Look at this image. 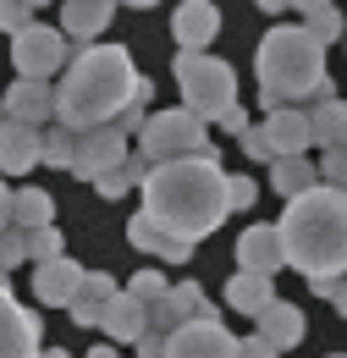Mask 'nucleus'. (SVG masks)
Masks as SVG:
<instances>
[{
	"mask_svg": "<svg viewBox=\"0 0 347 358\" xmlns=\"http://www.w3.org/2000/svg\"><path fill=\"white\" fill-rule=\"evenodd\" d=\"M0 122H6V116H0Z\"/></svg>",
	"mask_w": 347,
	"mask_h": 358,
	"instance_id": "obj_49",
	"label": "nucleus"
},
{
	"mask_svg": "<svg viewBox=\"0 0 347 358\" xmlns=\"http://www.w3.org/2000/svg\"><path fill=\"white\" fill-rule=\"evenodd\" d=\"M78 287H83V265L66 259V254H61V259H44V265L34 270V298L50 303V309H66Z\"/></svg>",
	"mask_w": 347,
	"mask_h": 358,
	"instance_id": "obj_16",
	"label": "nucleus"
},
{
	"mask_svg": "<svg viewBox=\"0 0 347 358\" xmlns=\"http://www.w3.org/2000/svg\"><path fill=\"white\" fill-rule=\"evenodd\" d=\"M127 243L138 248V254H149V259H166V265H187V259H193V243L176 237V231H166L155 215H132L127 221Z\"/></svg>",
	"mask_w": 347,
	"mask_h": 358,
	"instance_id": "obj_11",
	"label": "nucleus"
},
{
	"mask_svg": "<svg viewBox=\"0 0 347 358\" xmlns=\"http://www.w3.org/2000/svg\"><path fill=\"white\" fill-rule=\"evenodd\" d=\"M331 358H347V353H331Z\"/></svg>",
	"mask_w": 347,
	"mask_h": 358,
	"instance_id": "obj_48",
	"label": "nucleus"
},
{
	"mask_svg": "<svg viewBox=\"0 0 347 358\" xmlns=\"http://www.w3.org/2000/svg\"><path fill=\"white\" fill-rule=\"evenodd\" d=\"M127 160V138L116 133V127H88L78 133V155H72V177L94 182L99 171H111V166H122Z\"/></svg>",
	"mask_w": 347,
	"mask_h": 358,
	"instance_id": "obj_9",
	"label": "nucleus"
},
{
	"mask_svg": "<svg viewBox=\"0 0 347 358\" xmlns=\"http://www.w3.org/2000/svg\"><path fill=\"white\" fill-rule=\"evenodd\" d=\"M83 358H116V348H94V353H83Z\"/></svg>",
	"mask_w": 347,
	"mask_h": 358,
	"instance_id": "obj_45",
	"label": "nucleus"
},
{
	"mask_svg": "<svg viewBox=\"0 0 347 358\" xmlns=\"http://www.w3.org/2000/svg\"><path fill=\"white\" fill-rule=\"evenodd\" d=\"M260 11H270V17H281V11H292V0H260Z\"/></svg>",
	"mask_w": 347,
	"mask_h": 358,
	"instance_id": "obj_42",
	"label": "nucleus"
},
{
	"mask_svg": "<svg viewBox=\"0 0 347 358\" xmlns=\"http://www.w3.org/2000/svg\"><path fill=\"white\" fill-rule=\"evenodd\" d=\"M254 78H260V105L264 110H287L298 99H320L325 83V45L309 28H270L254 55Z\"/></svg>",
	"mask_w": 347,
	"mask_h": 358,
	"instance_id": "obj_4",
	"label": "nucleus"
},
{
	"mask_svg": "<svg viewBox=\"0 0 347 358\" xmlns=\"http://www.w3.org/2000/svg\"><path fill=\"white\" fill-rule=\"evenodd\" d=\"M99 325H105V336L122 348V342H138L143 336V303L138 298H127V292H116L111 303H105V314H99Z\"/></svg>",
	"mask_w": 347,
	"mask_h": 358,
	"instance_id": "obj_23",
	"label": "nucleus"
},
{
	"mask_svg": "<svg viewBox=\"0 0 347 358\" xmlns=\"http://www.w3.org/2000/svg\"><path fill=\"white\" fill-rule=\"evenodd\" d=\"M143 116H149V78H138V89H132V99L122 105V116L111 122L122 138H138V127H143Z\"/></svg>",
	"mask_w": 347,
	"mask_h": 358,
	"instance_id": "obj_28",
	"label": "nucleus"
},
{
	"mask_svg": "<svg viewBox=\"0 0 347 358\" xmlns=\"http://www.w3.org/2000/svg\"><path fill=\"white\" fill-rule=\"evenodd\" d=\"M166 358H237V336L220 320H187L166 336Z\"/></svg>",
	"mask_w": 347,
	"mask_h": 358,
	"instance_id": "obj_8",
	"label": "nucleus"
},
{
	"mask_svg": "<svg viewBox=\"0 0 347 358\" xmlns=\"http://www.w3.org/2000/svg\"><path fill=\"white\" fill-rule=\"evenodd\" d=\"M72 155H78V133L55 122V127L44 133V143H39V160H44V166H55V171H72Z\"/></svg>",
	"mask_w": 347,
	"mask_h": 358,
	"instance_id": "obj_27",
	"label": "nucleus"
},
{
	"mask_svg": "<svg viewBox=\"0 0 347 358\" xmlns=\"http://www.w3.org/2000/svg\"><path fill=\"white\" fill-rule=\"evenodd\" d=\"M39 358H72V353H61V348H50V353H39Z\"/></svg>",
	"mask_w": 347,
	"mask_h": 358,
	"instance_id": "obj_46",
	"label": "nucleus"
},
{
	"mask_svg": "<svg viewBox=\"0 0 347 358\" xmlns=\"http://www.w3.org/2000/svg\"><path fill=\"white\" fill-rule=\"evenodd\" d=\"M116 17V0H66L61 6V34L66 39H99Z\"/></svg>",
	"mask_w": 347,
	"mask_h": 358,
	"instance_id": "obj_19",
	"label": "nucleus"
},
{
	"mask_svg": "<svg viewBox=\"0 0 347 358\" xmlns=\"http://www.w3.org/2000/svg\"><path fill=\"white\" fill-rule=\"evenodd\" d=\"M22 259H28V237H22L17 226H6V231H0V275H6V270H17Z\"/></svg>",
	"mask_w": 347,
	"mask_h": 358,
	"instance_id": "obj_32",
	"label": "nucleus"
},
{
	"mask_svg": "<svg viewBox=\"0 0 347 358\" xmlns=\"http://www.w3.org/2000/svg\"><path fill=\"white\" fill-rule=\"evenodd\" d=\"M122 287H116V275H105V270H83V287L72 292V325H99V314H105V303L116 298Z\"/></svg>",
	"mask_w": 347,
	"mask_h": 358,
	"instance_id": "obj_20",
	"label": "nucleus"
},
{
	"mask_svg": "<svg viewBox=\"0 0 347 358\" xmlns=\"http://www.w3.org/2000/svg\"><path fill=\"white\" fill-rule=\"evenodd\" d=\"M309 133H314V143H325V149H347V99H337V89H325L314 99Z\"/></svg>",
	"mask_w": 347,
	"mask_h": 358,
	"instance_id": "obj_21",
	"label": "nucleus"
},
{
	"mask_svg": "<svg viewBox=\"0 0 347 358\" xmlns=\"http://www.w3.org/2000/svg\"><path fill=\"white\" fill-rule=\"evenodd\" d=\"M6 122H22V127H44L50 116H55V89H44L34 78H17L11 89H6V110H0Z\"/></svg>",
	"mask_w": 347,
	"mask_h": 358,
	"instance_id": "obj_14",
	"label": "nucleus"
},
{
	"mask_svg": "<svg viewBox=\"0 0 347 358\" xmlns=\"http://www.w3.org/2000/svg\"><path fill=\"white\" fill-rule=\"evenodd\" d=\"M220 127H226V133H248V110H243V105H232V110H226V116H220Z\"/></svg>",
	"mask_w": 347,
	"mask_h": 358,
	"instance_id": "obj_40",
	"label": "nucleus"
},
{
	"mask_svg": "<svg viewBox=\"0 0 347 358\" xmlns=\"http://www.w3.org/2000/svg\"><path fill=\"white\" fill-rule=\"evenodd\" d=\"M66 34L61 28H44V22H28L22 34H11V66H17V78H55V72H66Z\"/></svg>",
	"mask_w": 347,
	"mask_h": 358,
	"instance_id": "obj_7",
	"label": "nucleus"
},
{
	"mask_svg": "<svg viewBox=\"0 0 347 358\" xmlns=\"http://www.w3.org/2000/svg\"><path fill=\"white\" fill-rule=\"evenodd\" d=\"M6 226H11V187L0 182V231H6Z\"/></svg>",
	"mask_w": 347,
	"mask_h": 358,
	"instance_id": "obj_41",
	"label": "nucleus"
},
{
	"mask_svg": "<svg viewBox=\"0 0 347 358\" xmlns=\"http://www.w3.org/2000/svg\"><path fill=\"white\" fill-rule=\"evenodd\" d=\"M138 89V66L127 45H88L66 61L61 83H55V122L88 133V127H111L122 116V105Z\"/></svg>",
	"mask_w": 347,
	"mask_h": 358,
	"instance_id": "obj_2",
	"label": "nucleus"
},
{
	"mask_svg": "<svg viewBox=\"0 0 347 358\" xmlns=\"http://www.w3.org/2000/svg\"><path fill=\"white\" fill-rule=\"evenodd\" d=\"M237 265L254 270V275H270V281H276V270L287 265L276 221H264V226H243V237H237Z\"/></svg>",
	"mask_w": 347,
	"mask_h": 358,
	"instance_id": "obj_12",
	"label": "nucleus"
},
{
	"mask_svg": "<svg viewBox=\"0 0 347 358\" xmlns=\"http://www.w3.org/2000/svg\"><path fill=\"white\" fill-rule=\"evenodd\" d=\"M215 34H220V6H210V0H182L171 11V39L182 50H210Z\"/></svg>",
	"mask_w": 347,
	"mask_h": 358,
	"instance_id": "obj_13",
	"label": "nucleus"
},
{
	"mask_svg": "<svg viewBox=\"0 0 347 358\" xmlns=\"http://www.w3.org/2000/svg\"><path fill=\"white\" fill-rule=\"evenodd\" d=\"M276 292H270V275H254V270H237L232 281H226V303L237 314H260Z\"/></svg>",
	"mask_w": 347,
	"mask_h": 358,
	"instance_id": "obj_24",
	"label": "nucleus"
},
{
	"mask_svg": "<svg viewBox=\"0 0 347 358\" xmlns=\"http://www.w3.org/2000/svg\"><path fill=\"white\" fill-rule=\"evenodd\" d=\"M237 358H276V348L264 336H248V342H237Z\"/></svg>",
	"mask_w": 347,
	"mask_h": 358,
	"instance_id": "obj_38",
	"label": "nucleus"
},
{
	"mask_svg": "<svg viewBox=\"0 0 347 358\" xmlns=\"http://www.w3.org/2000/svg\"><path fill=\"white\" fill-rule=\"evenodd\" d=\"M260 133H264V143H270L276 160H292V155H304L309 143H314V133H309V110H298V105L270 110V122H264Z\"/></svg>",
	"mask_w": 347,
	"mask_h": 358,
	"instance_id": "obj_15",
	"label": "nucleus"
},
{
	"mask_svg": "<svg viewBox=\"0 0 347 358\" xmlns=\"http://www.w3.org/2000/svg\"><path fill=\"white\" fill-rule=\"evenodd\" d=\"M254 320H260V331H254V336H264L276 353H287V348H298V342H304V309H298V303H287V298H270Z\"/></svg>",
	"mask_w": 347,
	"mask_h": 358,
	"instance_id": "obj_18",
	"label": "nucleus"
},
{
	"mask_svg": "<svg viewBox=\"0 0 347 358\" xmlns=\"http://www.w3.org/2000/svg\"><path fill=\"white\" fill-rule=\"evenodd\" d=\"M320 6H331V0H292V11H304V17H309V11H320Z\"/></svg>",
	"mask_w": 347,
	"mask_h": 358,
	"instance_id": "obj_43",
	"label": "nucleus"
},
{
	"mask_svg": "<svg viewBox=\"0 0 347 358\" xmlns=\"http://www.w3.org/2000/svg\"><path fill=\"white\" fill-rule=\"evenodd\" d=\"M143 215H155L166 231L187 237V243L210 237L232 215L220 155L204 149V155H182V160H166V166H149V177H143Z\"/></svg>",
	"mask_w": 347,
	"mask_h": 358,
	"instance_id": "obj_1",
	"label": "nucleus"
},
{
	"mask_svg": "<svg viewBox=\"0 0 347 358\" xmlns=\"http://www.w3.org/2000/svg\"><path fill=\"white\" fill-rule=\"evenodd\" d=\"M28 6H50V0H28Z\"/></svg>",
	"mask_w": 347,
	"mask_h": 358,
	"instance_id": "obj_47",
	"label": "nucleus"
},
{
	"mask_svg": "<svg viewBox=\"0 0 347 358\" xmlns=\"http://www.w3.org/2000/svg\"><path fill=\"white\" fill-rule=\"evenodd\" d=\"M304 28L314 34V39H320V45H337V39L347 34V22H342V11H337V6H320V11H309Z\"/></svg>",
	"mask_w": 347,
	"mask_h": 358,
	"instance_id": "obj_29",
	"label": "nucleus"
},
{
	"mask_svg": "<svg viewBox=\"0 0 347 358\" xmlns=\"http://www.w3.org/2000/svg\"><path fill=\"white\" fill-rule=\"evenodd\" d=\"M122 292H127V298H138V303L149 309L155 298H166V275H160V270H138V275H132Z\"/></svg>",
	"mask_w": 347,
	"mask_h": 358,
	"instance_id": "obj_30",
	"label": "nucleus"
},
{
	"mask_svg": "<svg viewBox=\"0 0 347 358\" xmlns=\"http://www.w3.org/2000/svg\"><path fill=\"white\" fill-rule=\"evenodd\" d=\"M314 292H320V298H331L337 314H347V275H325V281H314Z\"/></svg>",
	"mask_w": 347,
	"mask_h": 358,
	"instance_id": "obj_36",
	"label": "nucleus"
},
{
	"mask_svg": "<svg viewBox=\"0 0 347 358\" xmlns=\"http://www.w3.org/2000/svg\"><path fill=\"white\" fill-rule=\"evenodd\" d=\"M28 22H34V6L28 0H0V28L6 34H22Z\"/></svg>",
	"mask_w": 347,
	"mask_h": 358,
	"instance_id": "obj_34",
	"label": "nucleus"
},
{
	"mask_svg": "<svg viewBox=\"0 0 347 358\" xmlns=\"http://www.w3.org/2000/svg\"><path fill=\"white\" fill-rule=\"evenodd\" d=\"M176 89H182V105H187L199 122H220V116L237 105V72H232L220 55L176 50Z\"/></svg>",
	"mask_w": 347,
	"mask_h": 358,
	"instance_id": "obj_5",
	"label": "nucleus"
},
{
	"mask_svg": "<svg viewBox=\"0 0 347 358\" xmlns=\"http://www.w3.org/2000/svg\"><path fill=\"white\" fill-rule=\"evenodd\" d=\"M28 259H34V265L61 259V226H39V231H28Z\"/></svg>",
	"mask_w": 347,
	"mask_h": 358,
	"instance_id": "obj_31",
	"label": "nucleus"
},
{
	"mask_svg": "<svg viewBox=\"0 0 347 358\" xmlns=\"http://www.w3.org/2000/svg\"><path fill=\"white\" fill-rule=\"evenodd\" d=\"M270 187L281 193V199H298L309 187H320V171L309 166L304 155H292V160H270Z\"/></svg>",
	"mask_w": 347,
	"mask_h": 358,
	"instance_id": "obj_25",
	"label": "nucleus"
},
{
	"mask_svg": "<svg viewBox=\"0 0 347 358\" xmlns=\"http://www.w3.org/2000/svg\"><path fill=\"white\" fill-rule=\"evenodd\" d=\"M116 6H132V11H149V6H160V0H116Z\"/></svg>",
	"mask_w": 347,
	"mask_h": 358,
	"instance_id": "obj_44",
	"label": "nucleus"
},
{
	"mask_svg": "<svg viewBox=\"0 0 347 358\" xmlns=\"http://www.w3.org/2000/svg\"><path fill=\"white\" fill-rule=\"evenodd\" d=\"M0 358H39V320L0 281Z\"/></svg>",
	"mask_w": 347,
	"mask_h": 358,
	"instance_id": "obj_10",
	"label": "nucleus"
},
{
	"mask_svg": "<svg viewBox=\"0 0 347 358\" xmlns=\"http://www.w3.org/2000/svg\"><path fill=\"white\" fill-rule=\"evenodd\" d=\"M132 348H138V358H166V336H149V331H143Z\"/></svg>",
	"mask_w": 347,
	"mask_h": 358,
	"instance_id": "obj_39",
	"label": "nucleus"
},
{
	"mask_svg": "<svg viewBox=\"0 0 347 358\" xmlns=\"http://www.w3.org/2000/svg\"><path fill=\"white\" fill-rule=\"evenodd\" d=\"M314 171H320V182H325V187L347 193V149H325V160H320Z\"/></svg>",
	"mask_w": 347,
	"mask_h": 358,
	"instance_id": "obj_33",
	"label": "nucleus"
},
{
	"mask_svg": "<svg viewBox=\"0 0 347 358\" xmlns=\"http://www.w3.org/2000/svg\"><path fill=\"white\" fill-rule=\"evenodd\" d=\"M237 143H243V155H248V160H260V166H270V160H276V155H270V143H264V133H260V127H248V133L237 138Z\"/></svg>",
	"mask_w": 347,
	"mask_h": 358,
	"instance_id": "obj_37",
	"label": "nucleus"
},
{
	"mask_svg": "<svg viewBox=\"0 0 347 358\" xmlns=\"http://www.w3.org/2000/svg\"><path fill=\"white\" fill-rule=\"evenodd\" d=\"M254 199H260V187L248 177H226V204L232 210H254Z\"/></svg>",
	"mask_w": 347,
	"mask_h": 358,
	"instance_id": "obj_35",
	"label": "nucleus"
},
{
	"mask_svg": "<svg viewBox=\"0 0 347 358\" xmlns=\"http://www.w3.org/2000/svg\"><path fill=\"white\" fill-rule=\"evenodd\" d=\"M11 226L28 237V231H39V226H55V199L44 193V187H17L11 193Z\"/></svg>",
	"mask_w": 347,
	"mask_h": 358,
	"instance_id": "obj_22",
	"label": "nucleus"
},
{
	"mask_svg": "<svg viewBox=\"0 0 347 358\" xmlns=\"http://www.w3.org/2000/svg\"><path fill=\"white\" fill-rule=\"evenodd\" d=\"M276 231H281L287 265L304 270L309 281L347 275V193L320 182V187H309L298 199H287Z\"/></svg>",
	"mask_w": 347,
	"mask_h": 358,
	"instance_id": "obj_3",
	"label": "nucleus"
},
{
	"mask_svg": "<svg viewBox=\"0 0 347 358\" xmlns=\"http://www.w3.org/2000/svg\"><path fill=\"white\" fill-rule=\"evenodd\" d=\"M204 149H210V122H199L187 105L143 116V127H138V155L149 166H166V160H182V155H204Z\"/></svg>",
	"mask_w": 347,
	"mask_h": 358,
	"instance_id": "obj_6",
	"label": "nucleus"
},
{
	"mask_svg": "<svg viewBox=\"0 0 347 358\" xmlns=\"http://www.w3.org/2000/svg\"><path fill=\"white\" fill-rule=\"evenodd\" d=\"M143 177H149V160H143V155H127L122 166H111V171L94 177V193H99V199H122L132 182H143Z\"/></svg>",
	"mask_w": 347,
	"mask_h": 358,
	"instance_id": "obj_26",
	"label": "nucleus"
},
{
	"mask_svg": "<svg viewBox=\"0 0 347 358\" xmlns=\"http://www.w3.org/2000/svg\"><path fill=\"white\" fill-rule=\"evenodd\" d=\"M39 143L44 127H22V122H0V171L6 177H22L39 166Z\"/></svg>",
	"mask_w": 347,
	"mask_h": 358,
	"instance_id": "obj_17",
	"label": "nucleus"
}]
</instances>
